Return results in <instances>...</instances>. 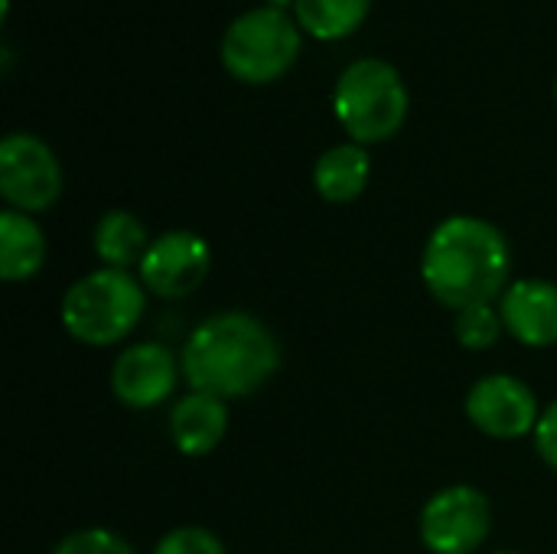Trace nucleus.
<instances>
[{
	"label": "nucleus",
	"instance_id": "obj_17",
	"mask_svg": "<svg viewBox=\"0 0 557 554\" xmlns=\"http://www.w3.org/2000/svg\"><path fill=\"white\" fill-rule=\"evenodd\" d=\"M503 317H499V307L493 304H476V307H467L457 313L454 320V333H457V343L470 353H486L499 343L503 336Z\"/></svg>",
	"mask_w": 557,
	"mask_h": 554
},
{
	"label": "nucleus",
	"instance_id": "obj_5",
	"mask_svg": "<svg viewBox=\"0 0 557 554\" xmlns=\"http://www.w3.org/2000/svg\"><path fill=\"white\" fill-rule=\"evenodd\" d=\"M300 56V29L281 7L242 13L222 36V65L248 85H268Z\"/></svg>",
	"mask_w": 557,
	"mask_h": 554
},
{
	"label": "nucleus",
	"instance_id": "obj_14",
	"mask_svg": "<svg viewBox=\"0 0 557 554\" xmlns=\"http://www.w3.org/2000/svg\"><path fill=\"white\" fill-rule=\"evenodd\" d=\"M369 173H372L369 150L362 144H339V147H330L317 160L313 186L326 202L343 206V202H352L366 193Z\"/></svg>",
	"mask_w": 557,
	"mask_h": 554
},
{
	"label": "nucleus",
	"instance_id": "obj_11",
	"mask_svg": "<svg viewBox=\"0 0 557 554\" xmlns=\"http://www.w3.org/2000/svg\"><path fill=\"white\" fill-rule=\"evenodd\" d=\"M499 317L506 333L522 346H557V284L542 278L512 281L499 297Z\"/></svg>",
	"mask_w": 557,
	"mask_h": 554
},
{
	"label": "nucleus",
	"instance_id": "obj_2",
	"mask_svg": "<svg viewBox=\"0 0 557 554\" xmlns=\"http://www.w3.org/2000/svg\"><path fill=\"white\" fill-rule=\"evenodd\" d=\"M512 248L503 229L480 216L444 219L421 255L424 287L437 304L460 313L476 304H493L506 294Z\"/></svg>",
	"mask_w": 557,
	"mask_h": 554
},
{
	"label": "nucleus",
	"instance_id": "obj_12",
	"mask_svg": "<svg viewBox=\"0 0 557 554\" xmlns=\"http://www.w3.org/2000/svg\"><path fill=\"white\" fill-rule=\"evenodd\" d=\"M228 431V402L189 392L170 411V438L183 457H206L212 454Z\"/></svg>",
	"mask_w": 557,
	"mask_h": 554
},
{
	"label": "nucleus",
	"instance_id": "obj_1",
	"mask_svg": "<svg viewBox=\"0 0 557 554\" xmlns=\"http://www.w3.org/2000/svg\"><path fill=\"white\" fill-rule=\"evenodd\" d=\"M180 362L193 392L232 402L261 392L277 376L281 343L255 313L222 310L186 336Z\"/></svg>",
	"mask_w": 557,
	"mask_h": 554
},
{
	"label": "nucleus",
	"instance_id": "obj_22",
	"mask_svg": "<svg viewBox=\"0 0 557 554\" xmlns=\"http://www.w3.org/2000/svg\"><path fill=\"white\" fill-rule=\"evenodd\" d=\"M555 98H557V85H555Z\"/></svg>",
	"mask_w": 557,
	"mask_h": 554
},
{
	"label": "nucleus",
	"instance_id": "obj_6",
	"mask_svg": "<svg viewBox=\"0 0 557 554\" xmlns=\"http://www.w3.org/2000/svg\"><path fill=\"white\" fill-rule=\"evenodd\" d=\"M418 532L431 554H476L493 532V503L476 487H444L424 503Z\"/></svg>",
	"mask_w": 557,
	"mask_h": 554
},
{
	"label": "nucleus",
	"instance_id": "obj_4",
	"mask_svg": "<svg viewBox=\"0 0 557 554\" xmlns=\"http://www.w3.org/2000/svg\"><path fill=\"white\" fill-rule=\"evenodd\" d=\"M333 111L352 144H382L408 118V88L385 59H356L336 82Z\"/></svg>",
	"mask_w": 557,
	"mask_h": 554
},
{
	"label": "nucleus",
	"instance_id": "obj_15",
	"mask_svg": "<svg viewBox=\"0 0 557 554\" xmlns=\"http://www.w3.org/2000/svg\"><path fill=\"white\" fill-rule=\"evenodd\" d=\"M91 248H95L101 268L127 271L131 264L144 261V255L150 248V235L134 212L111 209L98 219V225L91 232Z\"/></svg>",
	"mask_w": 557,
	"mask_h": 554
},
{
	"label": "nucleus",
	"instance_id": "obj_10",
	"mask_svg": "<svg viewBox=\"0 0 557 554\" xmlns=\"http://www.w3.org/2000/svg\"><path fill=\"white\" fill-rule=\"evenodd\" d=\"M183 376V362L163 343L127 346L111 366V392L131 411H147L163 405Z\"/></svg>",
	"mask_w": 557,
	"mask_h": 554
},
{
	"label": "nucleus",
	"instance_id": "obj_9",
	"mask_svg": "<svg viewBox=\"0 0 557 554\" xmlns=\"http://www.w3.org/2000/svg\"><path fill=\"white\" fill-rule=\"evenodd\" d=\"M140 268V284L160 300H183L202 287L212 268V248L202 235L173 229L150 242Z\"/></svg>",
	"mask_w": 557,
	"mask_h": 554
},
{
	"label": "nucleus",
	"instance_id": "obj_3",
	"mask_svg": "<svg viewBox=\"0 0 557 554\" xmlns=\"http://www.w3.org/2000/svg\"><path fill=\"white\" fill-rule=\"evenodd\" d=\"M147 310V287L117 268H98L78 278L62 297L65 333L91 349L124 343Z\"/></svg>",
	"mask_w": 557,
	"mask_h": 554
},
{
	"label": "nucleus",
	"instance_id": "obj_8",
	"mask_svg": "<svg viewBox=\"0 0 557 554\" xmlns=\"http://www.w3.org/2000/svg\"><path fill=\"white\" fill-rule=\"evenodd\" d=\"M463 411L470 424L493 441H519L525 434H535L542 421L535 392L522 379L506 372H493L473 382Z\"/></svg>",
	"mask_w": 557,
	"mask_h": 554
},
{
	"label": "nucleus",
	"instance_id": "obj_18",
	"mask_svg": "<svg viewBox=\"0 0 557 554\" xmlns=\"http://www.w3.org/2000/svg\"><path fill=\"white\" fill-rule=\"evenodd\" d=\"M153 554H228L222 539L202 526H180L173 532H166Z\"/></svg>",
	"mask_w": 557,
	"mask_h": 554
},
{
	"label": "nucleus",
	"instance_id": "obj_13",
	"mask_svg": "<svg viewBox=\"0 0 557 554\" xmlns=\"http://www.w3.org/2000/svg\"><path fill=\"white\" fill-rule=\"evenodd\" d=\"M46 264V235L33 216L3 209L0 212V278L16 284L29 281Z\"/></svg>",
	"mask_w": 557,
	"mask_h": 554
},
{
	"label": "nucleus",
	"instance_id": "obj_20",
	"mask_svg": "<svg viewBox=\"0 0 557 554\" xmlns=\"http://www.w3.org/2000/svg\"><path fill=\"white\" fill-rule=\"evenodd\" d=\"M535 451L552 470H557V398L542 411V421L535 428Z\"/></svg>",
	"mask_w": 557,
	"mask_h": 554
},
{
	"label": "nucleus",
	"instance_id": "obj_19",
	"mask_svg": "<svg viewBox=\"0 0 557 554\" xmlns=\"http://www.w3.org/2000/svg\"><path fill=\"white\" fill-rule=\"evenodd\" d=\"M52 554H134V549L108 529H78L72 535H65Z\"/></svg>",
	"mask_w": 557,
	"mask_h": 554
},
{
	"label": "nucleus",
	"instance_id": "obj_16",
	"mask_svg": "<svg viewBox=\"0 0 557 554\" xmlns=\"http://www.w3.org/2000/svg\"><path fill=\"white\" fill-rule=\"evenodd\" d=\"M372 0H294L297 23L323 42L343 39L362 26Z\"/></svg>",
	"mask_w": 557,
	"mask_h": 554
},
{
	"label": "nucleus",
	"instance_id": "obj_7",
	"mask_svg": "<svg viewBox=\"0 0 557 554\" xmlns=\"http://www.w3.org/2000/svg\"><path fill=\"white\" fill-rule=\"evenodd\" d=\"M0 196L7 209L46 212L62 196V167L46 140L36 134H7L0 140Z\"/></svg>",
	"mask_w": 557,
	"mask_h": 554
},
{
	"label": "nucleus",
	"instance_id": "obj_21",
	"mask_svg": "<svg viewBox=\"0 0 557 554\" xmlns=\"http://www.w3.org/2000/svg\"><path fill=\"white\" fill-rule=\"evenodd\" d=\"M496 554H519V552H496Z\"/></svg>",
	"mask_w": 557,
	"mask_h": 554
}]
</instances>
